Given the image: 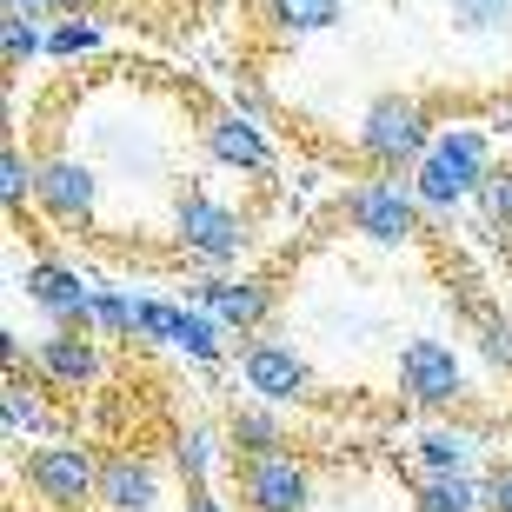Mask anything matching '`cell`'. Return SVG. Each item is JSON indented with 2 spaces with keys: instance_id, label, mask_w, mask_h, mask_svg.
I'll list each match as a JSON object with an SVG mask.
<instances>
[{
  "instance_id": "4dcf8cb0",
  "label": "cell",
  "mask_w": 512,
  "mask_h": 512,
  "mask_svg": "<svg viewBox=\"0 0 512 512\" xmlns=\"http://www.w3.org/2000/svg\"><path fill=\"white\" fill-rule=\"evenodd\" d=\"M7 7V20H47L54 14V0H0Z\"/></svg>"
},
{
  "instance_id": "30bf717a",
  "label": "cell",
  "mask_w": 512,
  "mask_h": 512,
  "mask_svg": "<svg viewBox=\"0 0 512 512\" xmlns=\"http://www.w3.org/2000/svg\"><path fill=\"white\" fill-rule=\"evenodd\" d=\"M27 300L47 313V320L60 326H74V333H94V286L80 280L74 266H60V260H34L27 266Z\"/></svg>"
},
{
  "instance_id": "cb8c5ba5",
  "label": "cell",
  "mask_w": 512,
  "mask_h": 512,
  "mask_svg": "<svg viewBox=\"0 0 512 512\" xmlns=\"http://www.w3.org/2000/svg\"><path fill=\"white\" fill-rule=\"evenodd\" d=\"M34 54H47V34H40V20H7L0 14V60H7V67H27V60Z\"/></svg>"
},
{
  "instance_id": "3957f363",
  "label": "cell",
  "mask_w": 512,
  "mask_h": 512,
  "mask_svg": "<svg viewBox=\"0 0 512 512\" xmlns=\"http://www.w3.org/2000/svg\"><path fill=\"white\" fill-rule=\"evenodd\" d=\"M173 240H180L200 266H233L240 253H247L253 233H247V220H240L227 200H213V193L193 187V193L173 200Z\"/></svg>"
},
{
  "instance_id": "83f0119b",
  "label": "cell",
  "mask_w": 512,
  "mask_h": 512,
  "mask_svg": "<svg viewBox=\"0 0 512 512\" xmlns=\"http://www.w3.org/2000/svg\"><path fill=\"white\" fill-rule=\"evenodd\" d=\"M180 320H187V306H173V300H140V326H133V333H147V340H167V346H173Z\"/></svg>"
},
{
  "instance_id": "ac0fdd59",
  "label": "cell",
  "mask_w": 512,
  "mask_h": 512,
  "mask_svg": "<svg viewBox=\"0 0 512 512\" xmlns=\"http://www.w3.org/2000/svg\"><path fill=\"white\" fill-rule=\"evenodd\" d=\"M486 493H473V479L466 473H433L419 486V512H479Z\"/></svg>"
},
{
  "instance_id": "7402d4cb",
  "label": "cell",
  "mask_w": 512,
  "mask_h": 512,
  "mask_svg": "<svg viewBox=\"0 0 512 512\" xmlns=\"http://www.w3.org/2000/svg\"><path fill=\"white\" fill-rule=\"evenodd\" d=\"M213 459H220V439H213L207 426H187V433L173 439V466H180V479H187V486H207Z\"/></svg>"
},
{
  "instance_id": "9a60e30c",
  "label": "cell",
  "mask_w": 512,
  "mask_h": 512,
  "mask_svg": "<svg viewBox=\"0 0 512 512\" xmlns=\"http://www.w3.org/2000/svg\"><path fill=\"white\" fill-rule=\"evenodd\" d=\"M260 20L280 40H313L346 20V0H260Z\"/></svg>"
},
{
  "instance_id": "f1b7e54d",
  "label": "cell",
  "mask_w": 512,
  "mask_h": 512,
  "mask_svg": "<svg viewBox=\"0 0 512 512\" xmlns=\"http://www.w3.org/2000/svg\"><path fill=\"white\" fill-rule=\"evenodd\" d=\"M479 346H486V360H493V366L512 373V320H506V313H479Z\"/></svg>"
},
{
  "instance_id": "d6986e66",
  "label": "cell",
  "mask_w": 512,
  "mask_h": 512,
  "mask_svg": "<svg viewBox=\"0 0 512 512\" xmlns=\"http://www.w3.org/2000/svg\"><path fill=\"white\" fill-rule=\"evenodd\" d=\"M227 326L213 320V313H200V306H187V320H180V333H173V346L187 353V360H200V366H213L220 353H227V340H220Z\"/></svg>"
},
{
  "instance_id": "d6a6232c",
  "label": "cell",
  "mask_w": 512,
  "mask_h": 512,
  "mask_svg": "<svg viewBox=\"0 0 512 512\" xmlns=\"http://www.w3.org/2000/svg\"><path fill=\"white\" fill-rule=\"evenodd\" d=\"M94 0H54V14H87Z\"/></svg>"
},
{
  "instance_id": "603a6c76",
  "label": "cell",
  "mask_w": 512,
  "mask_h": 512,
  "mask_svg": "<svg viewBox=\"0 0 512 512\" xmlns=\"http://www.w3.org/2000/svg\"><path fill=\"white\" fill-rule=\"evenodd\" d=\"M0 419H7V433H54V419H47V406H40L34 393H27V386H7V393H0Z\"/></svg>"
},
{
  "instance_id": "836d02e7",
  "label": "cell",
  "mask_w": 512,
  "mask_h": 512,
  "mask_svg": "<svg viewBox=\"0 0 512 512\" xmlns=\"http://www.w3.org/2000/svg\"><path fill=\"white\" fill-rule=\"evenodd\" d=\"M493 127H499V133H512V107H499V114H493Z\"/></svg>"
},
{
  "instance_id": "8fae6325",
  "label": "cell",
  "mask_w": 512,
  "mask_h": 512,
  "mask_svg": "<svg viewBox=\"0 0 512 512\" xmlns=\"http://www.w3.org/2000/svg\"><path fill=\"white\" fill-rule=\"evenodd\" d=\"M187 306L213 313L220 326L253 333V326H266V313H273V286L266 280H187Z\"/></svg>"
},
{
  "instance_id": "9c48e42d",
  "label": "cell",
  "mask_w": 512,
  "mask_h": 512,
  "mask_svg": "<svg viewBox=\"0 0 512 512\" xmlns=\"http://www.w3.org/2000/svg\"><path fill=\"white\" fill-rule=\"evenodd\" d=\"M240 499L253 512H306L313 479L293 453H260V459H240Z\"/></svg>"
},
{
  "instance_id": "4fadbf2b",
  "label": "cell",
  "mask_w": 512,
  "mask_h": 512,
  "mask_svg": "<svg viewBox=\"0 0 512 512\" xmlns=\"http://www.w3.org/2000/svg\"><path fill=\"white\" fill-rule=\"evenodd\" d=\"M160 499V473H153V459L140 453H114L100 466V506L107 512H153Z\"/></svg>"
},
{
  "instance_id": "1f68e13d",
  "label": "cell",
  "mask_w": 512,
  "mask_h": 512,
  "mask_svg": "<svg viewBox=\"0 0 512 512\" xmlns=\"http://www.w3.org/2000/svg\"><path fill=\"white\" fill-rule=\"evenodd\" d=\"M187 512H227V506L213 499V486H187Z\"/></svg>"
},
{
  "instance_id": "4316f807",
  "label": "cell",
  "mask_w": 512,
  "mask_h": 512,
  "mask_svg": "<svg viewBox=\"0 0 512 512\" xmlns=\"http://www.w3.org/2000/svg\"><path fill=\"white\" fill-rule=\"evenodd\" d=\"M140 326V300L114 293V286H100L94 293V333H133Z\"/></svg>"
},
{
  "instance_id": "277c9868",
  "label": "cell",
  "mask_w": 512,
  "mask_h": 512,
  "mask_svg": "<svg viewBox=\"0 0 512 512\" xmlns=\"http://www.w3.org/2000/svg\"><path fill=\"white\" fill-rule=\"evenodd\" d=\"M20 473L54 512H80L87 499H100V466L87 446H34L20 459Z\"/></svg>"
},
{
  "instance_id": "484cf974",
  "label": "cell",
  "mask_w": 512,
  "mask_h": 512,
  "mask_svg": "<svg viewBox=\"0 0 512 512\" xmlns=\"http://www.w3.org/2000/svg\"><path fill=\"white\" fill-rule=\"evenodd\" d=\"M94 47H100V27L87 14L60 20L54 34H47V54H54V60H80V54H94Z\"/></svg>"
},
{
  "instance_id": "d4e9b609",
  "label": "cell",
  "mask_w": 512,
  "mask_h": 512,
  "mask_svg": "<svg viewBox=\"0 0 512 512\" xmlns=\"http://www.w3.org/2000/svg\"><path fill=\"white\" fill-rule=\"evenodd\" d=\"M453 27L459 34H499V27H512V0H453Z\"/></svg>"
},
{
  "instance_id": "7c38bea8",
  "label": "cell",
  "mask_w": 512,
  "mask_h": 512,
  "mask_svg": "<svg viewBox=\"0 0 512 512\" xmlns=\"http://www.w3.org/2000/svg\"><path fill=\"white\" fill-rule=\"evenodd\" d=\"M200 140H207V153L220 160V167H240V173H273V140L260 133V120H253V114H207Z\"/></svg>"
},
{
  "instance_id": "2e32d148",
  "label": "cell",
  "mask_w": 512,
  "mask_h": 512,
  "mask_svg": "<svg viewBox=\"0 0 512 512\" xmlns=\"http://www.w3.org/2000/svg\"><path fill=\"white\" fill-rule=\"evenodd\" d=\"M227 439H233V453L240 459H260V453H280V413L273 406H233L227 419Z\"/></svg>"
},
{
  "instance_id": "8992f818",
  "label": "cell",
  "mask_w": 512,
  "mask_h": 512,
  "mask_svg": "<svg viewBox=\"0 0 512 512\" xmlns=\"http://www.w3.org/2000/svg\"><path fill=\"white\" fill-rule=\"evenodd\" d=\"M346 213H353V227L373 247H406L419 233V193L399 187V180H360V187L346 193Z\"/></svg>"
},
{
  "instance_id": "7a4b0ae2",
  "label": "cell",
  "mask_w": 512,
  "mask_h": 512,
  "mask_svg": "<svg viewBox=\"0 0 512 512\" xmlns=\"http://www.w3.org/2000/svg\"><path fill=\"white\" fill-rule=\"evenodd\" d=\"M353 147H360L373 167H419L426 147H433V133H426V107H419L413 94H380L360 114Z\"/></svg>"
},
{
  "instance_id": "44dd1931",
  "label": "cell",
  "mask_w": 512,
  "mask_h": 512,
  "mask_svg": "<svg viewBox=\"0 0 512 512\" xmlns=\"http://www.w3.org/2000/svg\"><path fill=\"white\" fill-rule=\"evenodd\" d=\"M419 459H426V473H466L473 466V439L453 433V426H433V433H419Z\"/></svg>"
},
{
  "instance_id": "5b68a950",
  "label": "cell",
  "mask_w": 512,
  "mask_h": 512,
  "mask_svg": "<svg viewBox=\"0 0 512 512\" xmlns=\"http://www.w3.org/2000/svg\"><path fill=\"white\" fill-rule=\"evenodd\" d=\"M240 380H247V393L260 399V406H286V399L313 393V366H306V353L293 340L260 333V340L240 346Z\"/></svg>"
},
{
  "instance_id": "52a82bcc",
  "label": "cell",
  "mask_w": 512,
  "mask_h": 512,
  "mask_svg": "<svg viewBox=\"0 0 512 512\" xmlns=\"http://www.w3.org/2000/svg\"><path fill=\"white\" fill-rule=\"evenodd\" d=\"M399 393L413 406H453L466 393V366L446 340H406L399 346Z\"/></svg>"
},
{
  "instance_id": "ffe728a7",
  "label": "cell",
  "mask_w": 512,
  "mask_h": 512,
  "mask_svg": "<svg viewBox=\"0 0 512 512\" xmlns=\"http://www.w3.org/2000/svg\"><path fill=\"white\" fill-rule=\"evenodd\" d=\"M473 207H479V220H486L493 240H512V167L486 173V187L473 193Z\"/></svg>"
},
{
  "instance_id": "f546056e",
  "label": "cell",
  "mask_w": 512,
  "mask_h": 512,
  "mask_svg": "<svg viewBox=\"0 0 512 512\" xmlns=\"http://www.w3.org/2000/svg\"><path fill=\"white\" fill-rule=\"evenodd\" d=\"M486 512H512V466H499L486 479Z\"/></svg>"
},
{
  "instance_id": "e0dca14e",
  "label": "cell",
  "mask_w": 512,
  "mask_h": 512,
  "mask_svg": "<svg viewBox=\"0 0 512 512\" xmlns=\"http://www.w3.org/2000/svg\"><path fill=\"white\" fill-rule=\"evenodd\" d=\"M34 187H40V160H27L20 147H7V153H0V207L20 220L27 200H34Z\"/></svg>"
},
{
  "instance_id": "ba28073f",
  "label": "cell",
  "mask_w": 512,
  "mask_h": 512,
  "mask_svg": "<svg viewBox=\"0 0 512 512\" xmlns=\"http://www.w3.org/2000/svg\"><path fill=\"white\" fill-rule=\"evenodd\" d=\"M40 213L47 220H60V227H87L100 207V180L87 160H74V153H54V160H40V187H34Z\"/></svg>"
},
{
  "instance_id": "6da1fadb",
  "label": "cell",
  "mask_w": 512,
  "mask_h": 512,
  "mask_svg": "<svg viewBox=\"0 0 512 512\" xmlns=\"http://www.w3.org/2000/svg\"><path fill=\"white\" fill-rule=\"evenodd\" d=\"M486 173H493L486 133L479 127H446V133H433L426 160L413 167V193H419V207L453 213L459 200H473V193L486 187Z\"/></svg>"
},
{
  "instance_id": "5bb4252c",
  "label": "cell",
  "mask_w": 512,
  "mask_h": 512,
  "mask_svg": "<svg viewBox=\"0 0 512 512\" xmlns=\"http://www.w3.org/2000/svg\"><path fill=\"white\" fill-rule=\"evenodd\" d=\"M34 366L47 373V380H60V386H87V380H100V346L80 340L74 326H60L54 340L34 346Z\"/></svg>"
}]
</instances>
